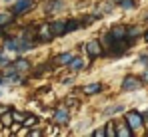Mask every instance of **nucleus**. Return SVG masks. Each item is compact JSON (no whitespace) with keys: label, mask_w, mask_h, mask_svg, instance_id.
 <instances>
[{"label":"nucleus","mask_w":148,"mask_h":137,"mask_svg":"<svg viewBox=\"0 0 148 137\" xmlns=\"http://www.w3.org/2000/svg\"><path fill=\"white\" fill-rule=\"evenodd\" d=\"M140 86H142V82H140L138 78H134V76H126L124 82H122V90L124 91H134V90H138Z\"/></svg>","instance_id":"obj_1"},{"label":"nucleus","mask_w":148,"mask_h":137,"mask_svg":"<svg viewBox=\"0 0 148 137\" xmlns=\"http://www.w3.org/2000/svg\"><path fill=\"white\" fill-rule=\"evenodd\" d=\"M126 123L130 125V129H140L142 127V117L138 111H130V113H126Z\"/></svg>","instance_id":"obj_2"},{"label":"nucleus","mask_w":148,"mask_h":137,"mask_svg":"<svg viewBox=\"0 0 148 137\" xmlns=\"http://www.w3.org/2000/svg\"><path fill=\"white\" fill-rule=\"evenodd\" d=\"M32 6H34L32 0H18V2L12 6V14H24L26 10H30Z\"/></svg>","instance_id":"obj_3"},{"label":"nucleus","mask_w":148,"mask_h":137,"mask_svg":"<svg viewBox=\"0 0 148 137\" xmlns=\"http://www.w3.org/2000/svg\"><path fill=\"white\" fill-rule=\"evenodd\" d=\"M86 52H88V56H90V58H96V56L102 54V46H100L98 40H92V42H88V44H86Z\"/></svg>","instance_id":"obj_4"},{"label":"nucleus","mask_w":148,"mask_h":137,"mask_svg":"<svg viewBox=\"0 0 148 137\" xmlns=\"http://www.w3.org/2000/svg\"><path fill=\"white\" fill-rule=\"evenodd\" d=\"M126 26H114L112 30H110V36H112V42H116V40H126Z\"/></svg>","instance_id":"obj_5"},{"label":"nucleus","mask_w":148,"mask_h":137,"mask_svg":"<svg viewBox=\"0 0 148 137\" xmlns=\"http://www.w3.org/2000/svg\"><path fill=\"white\" fill-rule=\"evenodd\" d=\"M70 62H72V54H68V52H64V54H60V56H56L52 60L54 66H68Z\"/></svg>","instance_id":"obj_6"},{"label":"nucleus","mask_w":148,"mask_h":137,"mask_svg":"<svg viewBox=\"0 0 148 137\" xmlns=\"http://www.w3.org/2000/svg\"><path fill=\"white\" fill-rule=\"evenodd\" d=\"M50 32H52V36H64L66 34V22H52Z\"/></svg>","instance_id":"obj_7"},{"label":"nucleus","mask_w":148,"mask_h":137,"mask_svg":"<svg viewBox=\"0 0 148 137\" xmlns=\"http://www.w3.org/2000/svg\"><path fill=\"white\" fill-rule=\"evenodd\" d=\"M100 90H102V84H98V82H96V84L84 86V88H82V93H84V95H92V93H98Z\"/></svg>","instance_id":"obj_8"},{"label":"nucleus","mask_w":148,"mask_h":137,"mask_svg":"<svg viewBox=\"0 0 148 137\" xmlns=\"http://www.w3.org/2000/svg\"><path fill=\"white\" fill-rule=\"evenodd\" d=\"M68 109H58L56 113H54V123H66L68 121Z\"/></svg>","instance_id":"obj_9"},{"label":"nucleus","mask_w":148,"mask_h":137,"mask_svg":"<svg viewBox=\"0 0 148 137\" xmlns=\"http://www.w3.org/2000/svg\"><path fill=\"white\" fill-rule=\"evenodd\" d=\"M38 34H40V40H42V42H48L50 38H52V32H50V24H44V26L40 28V32H38Z\"/></svg>","instance_id":"obj_10"},{"label":"nucleus","mask_w":148,"mask_h":137,"mask_svg":"<svg viewBox=\"0 0 148 137\" xmlns=\"http://www.w3.org/2000/svg\"><path fill=\"white\" fill-rule=\"evenodd\" d=\"M84 66H86V64H84V60H82V58H72V62L68 64V68L74 70V72H76V70H82Z\"/></svg>","instance_id":"obj_11"},{"label":"nucleus","mask_w":148,"mask_h":137,"mask_svg":"<svg viewBox=\"0 0 148 137\" xmlns=\"http://www.w3.org/2000/svg\"><path fill=\"white\" fill-rule=\"evenodd\" d=\"M12 66H14V70H16V72H24V70H28V66H30V64H28V60H16Z\"/></svg>","instance_id":"obj_12"},{"label":"nucleus","mask_w":148,"mask_h":137,"mask_svg":"<svg viewBox=\"0 0 148 137\" xmlns=\"http://www.w3.org/2000/svg\"><path fill=\"white\" fill-rule=\"evenodd\" d=\"M76 28H80V22L78 20H68L66 22V34H72Z\"/></svg>","instance_id":"obj_13"},{"label":"nucleus","mask_w":148,"mask_h":137,"mask_svg":"<svg viewBox=\"0 0 148 137\" xmlns=\"http://www.w3.org/2000/svg\"><path fill=\"white\" fill-rule=\"evenodd\" d=\"M62 8H64V2H60V0H54L52 4H48L50 12H56V10H62Z\"/></svg>","instance_id":"obj_14"},{"label":"nucleus","mask_w":148,"mask_h":137,"mask_svg":"<svg viewBox=\"0 0 148 137\" xmlns=\"http://www.w3.org/2000/svg\"><path fill=\"white\" fill-rule=\"evenodd\" d=\"M130 125H120L118 127V131H116V135H120V137H130V129H128Z\"/></svg>","instance_id":"obj_15"},{"label":"nucleus","mask_w":148,"mask_h":137,"mask_svg":"<svg viewBox=\"0 0 148 137\" xmlns=\"http://www.w3.org/2000/svg\"><path fill=\"white\" fill-rule=\"evenodd\" d=\"M122 109H124V105H114V107H108V109L104 111V115L108 117V115H114L116 111H122Z\"/></svg>","instance_id":"obj_16"},{"label":"nucleus","mask_w":148,"mask_h":137,"mask_svg":"<svg viewBox=\"0 0 148 137\" xmlns=\"http://www.w3.org/2000/svg\"><path fill=\"white\" fill-rule=\"evenodd\" d=\"M10 22H12V16L10 14H6V12L0 14V26H6V24H10Z\"/></svg>","instance_id":"obj_17"},{"label":"nucleus","mask_w":148,"mask_h":137,"mask_svg":"<svg viewBox=\"0 0 148 137\" xmlns=\"http://www.w3.org/2000/svg\"><path fill=\"white\" fill-rule=\"evenodd\" d=\"M134 6H136V2H134V0H122V2H120V8H124V10L134 8Z\"/></svg>","instance_id":"obj_18"},{"label":"nucleus","mask_w":148,"mask_h":137,"mask_svg":"<svg viewBox=\"0 0 148 137\" xmlns=\"http://www.w3.org/2000/svg\"><path fill=\"white\" fill-rule=\"evenodd\" d=\"M104 129H106V135H116V129H114V125H112V123H108V125H106V127H104Z\"/></svg>","instance_id":"obj_19"},{"label":"nucleus","mask_w":148,"mask_h":137,"mask_svg":"<svg viewBox=\"0 0 148 137\" xmlns=\"http://www.w3.org/2000/svg\"><path fill=\"white\" fill-rule=\"evenodd\" d=\"M36 123V117H26L24 119V125H34Z\"/></svg>","instance_id":"obj_20"},{"label":"nucleus","mask_w":148,"mask_h":137,"mask_svg":"<svg viewBox=\"0 0 148 137\" xmlns=\"http://www.w3.org/2000/svg\"><path fill=\"white\" fill-rule=\"evenodd\" d=\"M94 135H96V137H102V135H106V131H102V129H96V131H94Z\"/></svg>","instance_id":"obj_21"},{"label":"nucleus","mask_w":148,"mask_h":137,"mask_svg":"<svg viewBox=\"0 0 148 137\" xmlns=\"http://www.w3.org/2000/svg\"><path fill=\"white\" fill-rule=\"evenodd\" d=\"M14 119H18V121H22V119H24V115H22V113H14Z\"/></svg>","instance_id":"obj_22"},{"label":"nucleus","mask_w":148,"mask_h":137,"mask_svg":"<svg viewBox=\"0 0 148 137\" xmlns=\"http://www.w3.org/2000/svg\"><path fill=\"white\" fill-rule=\"evenodd\" d=\"M142 82H148V70L144 72V74H142Z\"/></svg>","instance_id":"obj_23"},{"label":"nucleus","mask_w":148,"mask_h":137,"mask_svg":"<svg viewBox=\"0 0 148 137\" xmlns=\"http://www.w3.org/2000/svg\"><path fill=\"white\" fill-rule=\"evenodd\" d=\"M2 84H4V78H2V76H0V86H2Z\"/></svg>","instance_id":"obj_24"},{"label":"nucleus","mask_w":148,"mask_h":137,"mask_svg":"<svg viewBox=\"0 0 148 137\" xmlns=\"http://www.w3.org/2000/svg\"><path fill=\"white\" fill-rule=\"evenodd\" d=\"M144 40H146V42H148V32H146V34H144Z\"/></svg>","instance_id":"obj_25"},{"label":"nucleus","mask_w":148,"mask_h":137,"mask_svg":"<svg viewBox=\"0 0 148 137\" xmlns=\"http://www.w3.org/2000/svg\"><path fill=\"white\" fill-rule=\"evenodd\" d=\"M2 36H4V32H2V30H0V38H2Z\"/></svg>","instance_id":"obj_26"}]
</instances>
